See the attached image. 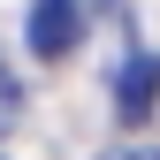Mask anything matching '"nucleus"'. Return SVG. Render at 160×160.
Instances as JSON below:
<instances>
[{
  "label": "nucleus",
  "mask_w": 160,
  "mask_h": 160,
  "mask_svg": "<svg viewBox=\"0 0 160 160\" xmlns=\"http://www.w3.org/2000/svg\"><path fill=\"white\" fill-rule=\"evenodd\" d=\"M15 122H23V84H15V69L0 61V137H8Z\"/></svg>",
  "instance_id": "7ed1b4c3"
},
{
  "label": "nucleus",
  "mask_w": 160,
  "mask_h": 160,
  "mask_svg": "<svg viewBox=\"0 0 160 160\" xmlns=\"http://www.w3.org/2000/svg\"><path fill=\"white\" fill-rule=\"evenodd\" d=\"M99 160H152V152H137V145H114V152H99Z\"/></svg>",
  "instance_id": "20e7f679"
},
{
  "label": "nucleus",
  "mask_w": 160,
  "mask_h": 160,
  "mask_svg": "<svg viewBox=\"0 0 160 160\" xmlns=\"http://www.w3.org/2000/svg\"><path fill=\"white\" fill-rule=\"evenodd\" d=\"M152 107H160V53H130L114 69V114L122 122H145Z\"/></svg>",
  "instance_id": "f03ea898"
},
{
  "label": "nucleus",
  "mask_w": 160,
  "mask_h": 160,
  "mask_svg": "<svg viewBox=\"0 0 160 160\" xmlns=\"http://www.w3.org/2000/svg\"><path fill=\"white\" fill-rule=\"evenodd\" d=\"M23 38H31L38 61H61V53H76V38H84V8L76 0H31Z\"/></svg>",
  "instance_id": "f257e3e1"
},
{
  "label": "nucleus",
  "mask_w": 160,
  "mask_h": 160,
  "mask_svg": "<svg viewBox=\"0 0 160 160\" xmlns=\"http://www.w3.org/2000/svg\"><path fill=\"white\" fill-rule=\"evenodd\" d=\"M152 160H160V152H152Z\"/></svg>",
  "instance_id": "39448f33"
}]
</instances>
